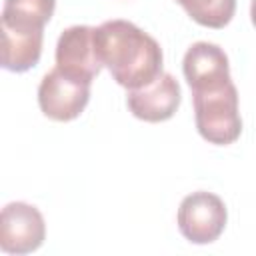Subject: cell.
<instances>
[{
    "mask_svg": "<svg viewBox=\"0 0 256 256\" xmlns=\"http://www.w3.org/2000/svg\"><path fill=\"white\" fill-rule=\"evenodd\" d=\"M96 48L102 66L126 90L142 88L162 74L160 44L128 20L102 22L96 28Z\"/></svg>",
    "mask_w": 256,
    "mask_h": 256,
    "instance_id": "cell-1",
    "label": "cell"
},
{
    "mask_svg": "<svg viewBox=\"0 0 256 256\" xmlns=\"http://www.w3.org/2000/svg\"><path fill=\"white\" fill-rule=\"evenodd\" d=\"M56 66L66 74L92 82L102 68L96 48V28L84 24L66 28L56 44Z\"/></svg>",
    "mask_w": 256,
    "mask_h": 256,
    "instance_id": "cell-6",
    "label": "cell"
},
{
    "mask_svg": "<svg viewBox=\"0 0 256 256\" xmlns=\"http://www.w3.org/2000/svg\"><path fill=\"white\" fill-rule=\"evenodd\" d=\"M56 8V0H4L2 26L18 30H44Z\"/></svg>",
    "mask_w": 256,
    "mask_h": 256,
    "instance_id": "cell-10",
    "label": "cell"
},
{
    "mask_svg": "<svg viewBox=\"0 0 256 256\" xmlns=\"http://www.w3.org/2000/svg\"><path fill=\"white\" fill-rule=\"evenodd\" d=\"M180 100H182L180 84L168 72H162L154 82L142 88L128 90L126 94V106L132 112V116L152 124L170 120L176 114Z\"/></svg>",
    "mask_w": 256,
    "mask_h": 256,
    "instance_id": "cell-7",
    "label": "cell"
},
{
    "mask_svg": "<svg viewBox=\"0 0 256 256\" xmlns=\"http://www.w3.org/2000/svg\"><path fill=\"white\" fill-rule=\"evenodd\" d=\"M2 30V68L10 72H26L40 62L44 30H18L0 26Z\"/></svg>",
    "mask_w": 256,
    "mask_h": 256,
    "instance_id": "cell-9",
    "label": "cell"
},
{
    "mask_svg": "<svg viewBox=\"0 0 256 256\" xmlns=\"http://www.w3.org/2000/svg\"><path fill=\"white\" fill-rule=\"evenodd\" d=\"M178 228L182 236L192 244H210L226 228L228 212L220 196L198 190L188 194L178 208Z\"/></svg>",
    "mask_w": 256,
    "mask_h": 256,
    "instance_id": "cell-4",
    "label": "cell"
},
{
    "mask_svg": "<svg viewBox=\"0 0 256 256\" xmlns=\"http://www.w3.org/2000/svg\"><path fill=\"white\" fill-rule=\"evenodd\" d=\"M46 224L40 210L26 202H10L0 214V248L6 254H30L42 246Z\"/></svg>",
    "mask_w": 256,
    "mask_h": 256,
    "instance_id": "cell-5",
    "label": "cell"
},
{
    "mask_svg": "<svg viewBox=\"0 0 256 256\" xmlns=\"http://www.w3.org/2000/svg\"><path fill=\"white\" fill-rule=\"evenodd\" d=\"M88 80L66 74L58 66L44 74L38 86V106L42 114L56 122H70L78 118L90 100Z\"/></svg>",
    "mask_w": 256,
    "mask_h": 256,
    "instance_id": "cell-3",
    "label": "cell"
},
{
    "mask_svg": "<svg viewBox=\"0 0 256 256\" xmlns=\"http://www.w3.org/2000/svg\"><path fill=\"white\" fill-rule=\"evenodd\" d=\"M250 18H252V24H254V28H256V0L250 2Z\"/></svg>",
    "mask_w": 256,
    "mask_h": 256,
    "instance_id": "cell-12",
    "label": "cell"
},
{
    "mask_svg": "<svg viewBox=\"0 0 256 256\" xmlns=\"http://www.w3.org/2000/svg\"><path fill=\"white\" fill-rule=\"evenodd\" d=\"M192 100L196 128L206 142L228 146L240 138L242 118L238 110V90L232 80L216 88L192 92Z\"/></svg>",
    "mask_w": 256,
    "mask_h": 256,
    "instance_id": "cell-2",
    "label": "cell"
},
{
    "mask_svg": "<svg viewBox=\"0 0 256 256\" xmlns=\"http://www.w3.org/2000/svg\"><path fill=\"white\" fill-rule=\"evenodd\" d=\"M186 14L206 28H224L234 12L236 0H176Z\"/></svg>",
    "mask_w": 256,
    "mask_h": 256,
    "instance_id": "cell-11",
    "label": "cell"
},
{
    "mask_svg": "<svg viewBox=\"0 0 256 256\" xmlns=\"http://www.w3.org/2000/svg\"><path fill=\"white\" fill-rule=\"evenodd\" d=\"M182 70L192 92L216 88L232 80L226 52L212 42L192 44L184 54Z\"/></svg>",
    "mask_w": 256,
    "mask_h": 256,
    "instance_id": "cell-8",
    "label": "cell"
}]
</instances>
